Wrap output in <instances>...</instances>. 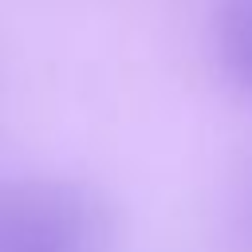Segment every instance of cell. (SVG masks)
Here are the masks:
<instances>
[{"label":"cell","instance_id":"obj_1","mask_svg":"<svg viewBox=\"0 0 252 252\" xmlns=\"http://www.w3.org/2000/svg\"><path fill=\"white\" fill-rule=\"evenodd\" d=\"M110 240L114 213L94 189L51 177L0 185V252H106Z\"/></svg>","mask_w":252,"mask_h":252},{"label":"cell","instance_id":"obj_2","mask_svg":"<svg viewBox=\"0 0 252 252\" xmlns=\"http://www.w3.org/2000/svg\"><path fill=\"white\" fill-rule=\"evenodd\" d=\"M220 55L236 83L252 91V0L220 4Z\"/></svg>","mask_w":252,"mask_h":252}]
</instances>
